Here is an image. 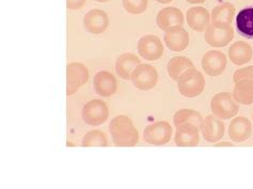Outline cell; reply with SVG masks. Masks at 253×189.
<instances>
[{
	"label": "cell",
	"instance_id": "cb8c5ba5",
	"mask_svg": "<svg viewBox=\"0 0 253 189\" xmlns=\"http://www.w3.org/2000/svg\"><path fill=\"white\" fill-rule=\"evenodd\" d=\"M191 67H195L194 63L191 62V60L188 59L187 57H174L172 58L170 61L168 62L167 65V71L169 76L177 82L179 76L182 75L184 72L187 71L188 69H191Z\"/></svg>",
	"mask_w": 253,
	"mask_h": 189
},
{
	"label": "cell",
	"instance_id": "4fadbf2b",
	"mask_svg": "<svg viewBox=\"0 0 253 189\" xmlns=\"http://www.w3.org/2000/svg\"><path fill=\"white\" fill-rule=\"evenodd\" d=\"M199 128L191 123H184L176 127L174 141L179 147H192L199 144Z\"/></svg>",
	"mask_w": 253,
	"mask_h": 189
},
{
	"label": "cell",
	"instance_id": "8fae6325",
	"mask_svg": "<svg viewBox=\"0 0 253 189\" xmlns=\"http://www.w3.org/2000/svg\"><path fill=\"white\" fill-rule=\"evenodd\" d=\"M226 56L222 51L210 50L202 58L201 65L204 72L210 76L216 77L221 75L226 69Z\"/></svg>",
	"mask_w": 253,
	"mask_h": 189
},
{
	"label": "cell",
	"instance_id": "836d02e7",
	"mask_svg": "<svg viewBox=\"0 0 253 189\" xmlns=\"http://www.w3.org/2000/svg\"><path fill=\"white\" fill-rule=\"evenodd\" d=\"M252 120H253V113H252Z\"/></svg>",
	"mask_w": 253,
	"mask_h": 189
},
{
	"label": "cell",
	"instance_id": "7a4b0ae2",
	"mask_svg": "<svg viewBox=\"0 0 253 189\" xmlns=\"http://www.w3.org/2000/svg\"><path fill=\"white\" fill-rule=\"evenodd\" d=\"M178 91L183 96L194 98L199 96L204 90L205 79L201 72L196 67H191L184 72L177 80Z\"/></svg>",
	"mask_w": 253,
	"mask_h": 189
},
{
	"label": "cell",
	"instance_id": "83f0119b",
	"mask_svg": "<svg viewBox=\"0 0 253 189\" xmlns=\"http://www.w3.org/2000/svg\"><path fill=\"white\" fill-rule=\"evenodd\" d=\"M243 79H248L253 82V65L244 67V69H239L233 75V82L234 83Z\"/></svg>",
	"mask_w": 253,
	"mask_h": 189
},
{
	"label": "cell",
	"instance_id": "4dcf8cb0",
	"mask_svg": "<svg viewBox=\"0 0 253 189\" xmlns=\"http://www.w3.org/2000/svg\"><path fill=\"white\" fill-rule=\"evenodd\" d=\"M186 1L191 4H199V3L205 2V0H186Z\"/></svg>",
	"mask_w": 253,
	"mask_h": 189
},
{
	"label": "cell",
	"instance_id": "5bb4252c",
	"mask_svg": "<svg viewBox=\"0 0 253 189\" xmlns=\"http://www.w3.org/2000/svg\"><path fill=\"white\" fill-rule=\"evenodd\" d=\"M225 131L224 123L215 116H208L203 121L202 135L204 139L210 143H217L220 140Z\"/></svg>",
	"mask_w": 253,
	"mask_h": 189
},
{
	"label": "cell",
	"instance_id": "e0dca14e",
	"mask_svg": "<svg viewBox=\"0 0 253 189\" xmlns=\"http://www.w3.org/2000/svg\"><path fill=\"white\" fill-rule=\"evenodd\" d=\"M186 19L190 28L197 32L205 31L211 24L210 12L202 6L189 9L186 14Z\"/></svg>",
	"mask_w": 253,
	"mask_h": 189
},
{
	"label": "cell",
	"instance_id": "ffe728a7",
	"mask_svg": "<svg viewBox=\"0 0 253 189\" xmlns=\"http://www.w3.org/2000/svg\"><path fill=\"white\" fill-rule=\"evenodd\" d=\"M228 56L231 62L235 65L246 64L252 59V47L245 41H236L230 46Z\"/></svg>",
	"mask_w": 253,
	"mask_h": 189
},
{
	"label": "cell",
	"instance_id": "9c48e42d",
	"mask_svg": "<svg viewBox=\"0 0 253 189\" xmlns=\"http://www.w3.org/2000/svg\"><path fill=\"white\" fill-rule=\"evenodd\" d=\"M138 52L144 60L156 61L163 56L164 45L158 37L145 35L138 41Z\"/></svg>",
	"mask_w": 253,
	"mask_h": 189
},
{
	"label": "cell",
	"instance_id": "7c38bea8",
	"mask_svg": "<svg viewBox=\"0 0 253 189\" xmlns=\"http://www.w3.org/2000/svg\"><path fill=\"white\" fill-rule=\"evenodd\" d=\"M84 26L92 35H101L109 26L108 14L99 9L91 10L84 15Z\"/></svg>",
	"mask_w": 253,
	"mask_h": 189
},
{
	"label": "cell",
	"instance_id": "ba28073f",
	"mask_svg": "<svg viewBox=\"0 0 253 189\" xmlns=\"http://www.w3.org/2000/svg\"><path fill=\"white\" fill-rule=\"evenodd\" d=\"M131 82L139 90L148 91L154 88L158 82V73L150 64L138 65L131 74Z\"/></svg>",
	"mask_w": 253,
	"mask_h": 189
},
{
	"label": "cell",
	"instance_id": "d6a6232c",
	"mask_svg": "<svg viewBox=\"0 0 253 189\" xmlns=\"http://www.w3.org/2000/svg\"><path fill=\"white\" fill-rule=\"evenodd\" d=\"M94 1H96V2H101V3H104V2H108V1H110V0H94Z\"/></svg>",
	"mask_w": 253,
	"mask_h": 189
},
{
	"label": "cell",
	"instance_id": "5b68a950",
	"mask_svg": "<svg viewBox=\"0 0 253 189\" xmlns=\"http://www.w3.org/2000/svg\"><path fill=\"white\" fill-rule=\"evenodd\" d=\"M89 80V70L84 64L72 62L66 66V95L76 93Z\"/></svg>",
	"mask_w": 253,
	"mask_h": 189
},
{
	"label": "cell",
	"instance_id": "603a6c76",
	"mask_svg": "<svg viewBox=\"0 0 253 189\" xmlns=\"http://www.w3.org/2000/svg\"><path fill=\"white\" fill-rule=\"evenodd\" d=\"M203 121L204 119L200 114V112L194 109H181L176 111L174 117H173V122H174L176 127L184 123H191L197 126L200 131L202 130Z\"/></svg>",
	"mask_w": 253,
	"mask_h": 189
},
{
	"label": "cell",
	"instance_id": "1f68e13d",
	"mask_svg": "<svg viewBox=\"0 0 253 189\" xmlns=\"http://www.w3.org/2000/svg\"><path fill=\"white\" fill-rule=\"evenodd\" d=\"M155 1L158 3H162V4H167V3L172 2L173 0H155Z\"/></svg>",
	"mask_w": 253,
	"mask_h": 189
},
{
	"label": "cell",
	"instance_id": "52a82bcc",
	"mask_svg": "<svg viewBox=\"0 0 253 189\" xmlns=\"http://www.w3.org/2000/svg\"><path fill=\"white\" fill-rule=\"evenodd\" d=\"M172 136V127L166 121H159L145 127L143 138L146 143L151 145H165L167 144Z\"/></svg>",
	"mask_w": 253,
	"mask_h": 189
},
{
	"label": "cell",
	"instance_id": "d4e9b609",
	"mask_svg": "<svg viewBox=\"0 0 253 189\" xmlns=\"http://www.w3.org/2000/svg\"><path fill=\"white\" fill-rule=\"evenodd\" d=\"M235 16V6L230 2H224L212 9L211 19V23L232 24Z\"/></svg>",
	"mask_w": 253,
	"mask_h": 189
},
{
	"label": "cell",
	"instance_id": "44dd1931",
	"mask_svg": "<svg viewBox=\"0 0 253 189\" xmlns=\"http://www.w3.org/2000/svg\"><path fill=\"white\" fill-rule=\"evenodd\" d=\"M232 95L237 104L245 106L253 104V82L248 79L236 82Z\"/></svg>",
	"mask_w": 253,
	"mask_h": 189
},
{
	"label": "cell",
	"instance_id": "f546056e",
	"mask_svg": "<svg viewBox=\"0 0 253 189\" xmlns=\"http://www.w3.org/2000/svg\"><path fill=\"white\" fill-rule=\"evenodd\" d=\"M214 146H216V147H219V146H229V147H232L233 146V144L232 143H230V142H218V143H216Z\"/></svg>",
	"mask_w": 253,
	"mask_h": 189
},
{
	"label": "cell",
	"instance_id": "484cf974",
	"mask_svg": "<svg viewBox=\"0 0 253 189\" xmlns=\"http://www.w3.org/2000/svg\"><path fill=\"white\" fill-rule=\"evenodd\" d=\"M82 146L106 147L108 146V140H107V137H106V135L102 131L93 130L84 135V137L83 138V141H82Z\"/></svg>",
	"mask_w": 253,
	"mask_h": 189
},
{
	"label": "cell",
	"instance_id": "ac0fdd59",
	"mask_svg": "<svg viewBox=\"0 0 253 189\" xmlns=\"http://www.w3.org/2000/svg\"><path fill=\"white\" fill-rule=\"evenodd\" d=\"M252 134V124L247 118L236 117L231 121L229 126V136L234 142H243Z\"/></svg>",
	"mask_w": 253,
	"mask_h": 189
},
{
	"label": "cell",
	"instance_id": "f1b7e54d",
	"mask_svg": "<svg viewBox=\"0 0 253 189\" xmlns=\"http://www.w3.org/2000/svg\"><path fill=\"white\" fill-rule=\"evenodd\" d=\"M86 0H66V8L72 11L82 9L85 4Z\"/></svg>",
	"mask_w": 253,
	"mask_h": 189
},
{
	"label": "cell",
	"instance_id": "9a60e30c",
	"mask_svg": "<svg viewBox=\"0 0 253 189\" xmlns=\"http://www.w3.org/2000/svg\"><path fill=\"white\" fill-rule=\"evenodd\" d=\"M95 92L103 97H110L117 92L118 83L116 77L110 72L101 71L94 77Z\"/></svg>",
	"mask_w": 253,
	"mask_h": 189
},
{
	"label": "cell",
	"instance_id": "4316f807",
	"mask_svg": "<svg viewBox=\"0 0 253 189\" xmlns=\"http://www.w3.org/2000/svg\"><path fill=\"white\" fill-rule=\"evenodd\" d=\"M149 0H122V5L126 12L130 14H142L148 9Z\"/></svg>",
	"mask_w": 253,
	"mask_h": 189
},
{
	"label": "cell",
	"instance_id": "277c9868",
	"mask_svg": "<svg viewBox=\"0 0 253 189\" xmlns=\"http://www.w3.org/2000/svg\"><path fill=\"white\" fill-rule=\"evenodd\" d=\"M214 116L220 120H229L238 113L239 106L233 98L232 93L220 92L212 97L211 103Z\"/></svg>",
	"mask_w": 253,
	"mask_h": 189
},
{
	"label": "cell",
	"instance_id": "3957f363",
	"mask_svg": "<svg viewBox=\"0 0 253 189\" xmlns=\"http://www.w3.org/2000/svg\"><path fill=\"white\" fill-rule=\"evenodd\" d=\"M234 38V29L228 23H211L204 33L205 42L212 47H224Z\"/></svg>",
	"mask_w": 253,
	"mask_h": 189
},
{
	"label": "cell",
	"instance_id": "8992f818",
	"mask_svg": "<svg viewBox=\"0 0 253 189\" xmlns=\"http://www.w3.org/2000/svg\"><path fill=\"white\" fill-rule=\"evenodd\" d=\"M109 117L108 106L101 99H93L83 107L82 118L86 124L99 126L104 124Z\"/></svg>",
	"mask_w": 253,
	"mask_h": 189
},
{
	"label": "cell",
	"instance_id": "30bf717a",
	"mask_svg": "<svg viewBox=\"0 0 253 189\" xmlns=\"http://www.w3.org/2000/svg\"><path fill=\"white\" fill-rule=\"evenodd\" d=\"M164 41L170 50L181 52L189 45V35L183 26H174L165 31Z\"/></svg>",
	"mask_w": 253,
	"mask_h": 189
},
{
	"label": "cell",
	"instance_id": "7402d4cb",
	"mask_svg": "<svg viewBox=\"0 0 253 189\" xmlns=\"http://www.w3.org/2000/svg\"><path fill=\"white\" fill-rule=\"evenodd\" d=\"M236 29L246 39H253V6H248L236 15Z\"/></svg>",
	"mask_w": 253,
	"mask_h": 189
},
{
	"label": "cell",
	"instance_id": "d6986e66",
	"mask_svg": "<svg viewBox=\"0 0 253 189\" xmlns=\"http://www.w3.org/2000/svg\"><path fill=\"white\" fill-rule=\"evenodd\" d=\"M141 64V60L134 53L126 52L120 56L116 61V71L118 75L125 79L131 80V74L138 65Z\"/></svg>",
	"mask_w": 253,
	"mask_h": 189
},
{
	"label": "cell",
	"instance_id": "6da1fadb",
	"mask_svg": "<svg viewBox=\"0 0 253 189\" xmlns=\"http://www.w3.org/2000/svg\"><path fill=\"white\" fill-rule=\"evenodd\" d=\"M109 132L113 143L120 147H130L137 145L139 133L130 118L126 116H117L111 120Z\"/></svg>",
	"mask_w": 253,
	"mask_h": 189
},
{
	"label": "cell",
	"instance_id": "2e32d148",
	"mask_svg": "<svg viewBox=\"0 0 253 189\" xmlns=\"http://www.w3.org/2000/svg\"><path fill=\"white\" fill-rule=\"evenodd\" d=\"M156 24L159 29L166 31L171 27L183 26L184 15L179 9L174 8V6H169V8H165L158 12Z\"/></svg>",
	"mask_w": 253,
	"mask_h": 189
}]
</instances>
